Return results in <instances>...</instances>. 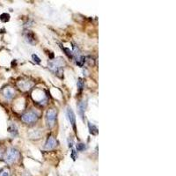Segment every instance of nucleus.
<instances>
[{"mask_svg":"<svg viewBox=\"0 0 176 176\" xmlns=\"http://www.w3.org/2000/svg\"><path fill=\"white\" fill-rule=\"evenodd\" d=\"M64 65V62L58 58V59H56V60H51L50 63H49V67L51 71H53L54 72L57 73V76H59L60 74H62V67Z\"/></svg>","mask_w":176,"mask_h":176,"instance_id":"1","label":"nucleus"},{"mask_svg":"<svg viewBox=\"0 0 176 176\" xmlns=\"http://www.w3.org/2000/svg\"><path fill=\"white\" fill-rule=\"evenodd\" d=\"M19 156H20V153H19L18 150H16L14 148H11L7 151L4 159H5V161L6 163L13 164L19 159Z\"/></svg>","mask_w":176,"mask_h":176,"instance_id":"2","label":"nucleus"},{"mask_svg":"<svg viewBox=\"0 0 176 176\" xmlns=\"http://www.w3.org/2000/svg\"><path fill=\"white\" fill-rule=\"evenodd\" d=\"M38 119V115L34 112V111H29V112H27L26 114H24L21 117V120L23 122L27 123V124H30V123H33L34 122H36Z\"/></svg>","mask_w":176,"mask_h":176,"instance_id":"3","label":"nucleus"},{"mask_svg":"<svg viewBox=\"0 0 176 176\" xmlns=\"http://www.w3.org/2000/svg\"><path fill=\"white\" fill-rule=\"evenodd\" d=\"M56 118H57V112L55 109H50L47 112L46 115V122L48 127L51 128L54 126L55 122H56Z\"/></svg>","mask_w":176,"mask_h":176,"instance_id":"4","label":"nucleus"},{"mask_svg":"<svg viewBox=\"0 0 176 176\" xmlns=\"http://www.w3.org/2000/svg\"><path fill=\"white\" fill-rule=\"evenodd\" d=\"M3 95H4V97H5L7 101H10V100H12V99L13 98V96H14V91H13V89L12 87L7 86V87H6L5 89L3 90Z\"/></svg>","mask_w":176,"mask_h":176,"instance_id":"5","label":"nucleus"},{"mask_svg":"<svg viewBox=\"0 0 176 176\" xmlns=\"http://www.w3.org/2000/svg\"><path fill=\"white\" fill-rule=\"evenodd\" d=\"M57 143L55 138L54 137H50L48 138L46 144H45V149L46 150H52L57 146Z\"/></svg>","mask_w":176,"mask_h":176,"instance_id":"6","label":"nucleus"},{"mask_svg":"<svg viewBox=\"0 0 176 176\" xmlns=\"http://www.w3.org/2000/svg\"><path fill=\"white\" fill-rule=\"evenodd\" d=\"M67 116H68V119H69L70 122L73 126L74 129H76V117H75L74 112L72 111L71 108H68L67 109Z\"/></svg>","mask_w":176,"mask_h":176,"instance_id":"7","label":"nucleus"},{"mask_svg":"<svg viewBox=\"0 0 176 176\" xmlns=\"http://www.w3.org/2000/svg\"><path fill=\"white\" fill-rule=\"evenodd\" d=\"M18 86L22 91H28L32 87V84L29 81H20L18 83Z\"/></svg>","mask_w":176,"mask_h":176,"instance_id":"8","label":"nucleus"},{"mask_svg":"<svg viewBox=\"0 0 176 176\" xmlns=\"http://www.w3.org/2000/svg\"><path fill=\"white\" fill-rule=\"evenodd\" d=\"M24 36H25V38L28 43H30V44L35 43V37L31 31H26V33L24 34Z\"/></svg>","mask_w":176,"mask_h":176,"instance_id":"9","label":"nucleus"},{"mask_svg":"<svg viewBox=\"0 0 176 176\" xmlns=\"http://www.w3.org/2000/svg\"><path fill=\"white\" fill-rule=\"evenodd\" d=\"M88 126H89V129H90V133L92 135H97L98 134V129L96 128V126H94V124H92L91 122H88Z\"/></svg>","mask_w":176,"mask_h":176,"instance_id":"10","label":"nucleus"},{"mask_svg":"<svg viewBox=\"0 0 176 176\" xmlns=\"http://www.w3.org/2000/svg\"><path fill=\"white\" fill-rule=\"evenodd\" d=\"M10 20V15L8 13H3L1 16H0V20L2 22H7Z\"/></svg>","mask_w":176,"mask_h":176,"instance_id":"11","label":"nucleus"},{"mask_svg":"<svg viewBox=\"0 0 176 176\" xmlns=\"http://www.w3.org/2000/svg\"><path fill=\"white\" fill-rule=\"evenodd\" d=\"M8 129H9V132H11V133H12L13 135H17V129H16L15 125L12 124V125L9 127Z\"/></svg>","mask_w":176,"mask_h":176,"instance_id":"12","label":"nucleus"},{"mask_svg":"<svg viewBox=\"0 0 176 176\" xmlns=\"http://www.w3.org/2000/svg\"><path fill=\"white\" fill-rule=\"evenodd\" d=\"M78 108H79V112H80V115H82V117H83V115H84V112H85V103L84 102H82V103H80L79 105H78Z\"/></svg>","mask_w":176,"mask_h":176,"instance_id":"13","label":"nucleus"},{"mask_svg":"<svg viewBox=\"0 0 176 176\" xmlns=\"http://www.w3.org/2000/svg\"><path fill=\"white\" fill-rule=\"evenodd\" d=\"M83 87H84V82H83L82 78H78V90L81 91L83 89Z\"/></svg>","mask_w":176,"mask_h":176,"instance_id":"14","label":"nucleus"},{"mask_svg":"<svg viewBox=\"0 0 176 176\" xmlns=\"http://www.w3.org/2000/svg\"><path fill=\"white\" fill-rule=\"evenodd\" d=\"M63 50H64V51L66 52L65 54H66V55H67V56H68V57H69L70 58H72V57H73L72 52H71V50H70L69 49H66V48H63Z\"/></svg>","mask_w":176,"mask_h":176,"instance_id":"15","label":"nucleus"},{"mask_svg":"<svg viewBox=\"0 0 176 176\" xmlns=\"http://www.w3.org/2000/svg\"><path fill=\"white\" fill-rule=\"evenodd\" d=\"M0 176H10V173H9V170L7 169H5L3 170L1 173H0Z\"/></svg>","mask_w":176,"mask_h":176,"instance_id":"16","label":"nucleus"},{"mask_svg":"<svg viewBox=\"0 0 176 176\" xmlns=\"http://www.w3.org/2000/svg\"><path fill=\"white\" fill-rule=\"evenodd\" d=\"M32 58H33V61H34V63H36V64H40V63H41V59H40L36 55L34 54V55L32 56Z\"/></svg>","mask_w":176,"mask_h":176,"instance_id":"17","label":"nucleus"},{"mask_svg":"<svg viewBox=\"0 0 176 176\" xmlns=\"http://www.w3.org/2000/svg\"><path fill=\"white\" fill-rule=\"evenodd\" d=\"M85 149V146L84 144H78L77 145V150L78 151H84Z\"/></svg>","mask_w":176,"mask_h":176,"instance_id":"18","label":"nucleus"},{"mask_svg":"<svg viewBox=\"0 0 176 176\" xmlns=\"http://www.w3.org/2000/svg\"><path fill=\"white\" fill-rule=\"evenodd\" d=\"M71 157H72V159H73L74 160L76 159V157H77V156H76V151H74V150L72 151V152H71Z\"/></svg>","mask_w":176,"mask_h":176,"instance_id":"19","label":"nucleus"}]
</instances>
